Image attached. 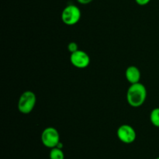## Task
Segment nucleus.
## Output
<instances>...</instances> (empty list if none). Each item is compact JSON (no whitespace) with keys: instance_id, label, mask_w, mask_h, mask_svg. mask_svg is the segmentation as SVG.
Instances as JSON below:
<instances>
[{"instance_id":"obj_6","label":"nucleus","mask_w":159,"mask_h":159,"mask_svg":"<svg viewBox=\"0 0 159 159\" xmlns=\"http://www.w3.org/2000/svg\"><path fill=\"white\" fill-rule=\"evenodd\" d=\"M70 62L78 69H85L89 65L90 57L85 51L79 49L70 55Z\"/></svg>"},{"instance_id":"obj_9","label":"nucleus","mask_w":159,"mask_h":159,"mask_svg":"<svg viewBox=\"0 0 159 159\" xmlns=\"http://www.w3.org/2000/svg\"><path fill=\"white\" fill-rule=\"evenodd\" d=\"M150 121L154 126L159 128V108L152 109L150 113Z\"/></svg>"},{"instance_id":"obj_11","label":"nucleus","mask_w":159,"mask_h":159,"mask_svg":"<svg viewBox=\"0 0 159 159\" xmlns=\"http://www.w3.org/2000/svg\"><path fill=\"white\" fill-rule=\"evenodd\" d=\"M136 3L139 6H146L151 2V0H135Z\"/></svg>"},{"instance_id":"obj_5","label":"nucleus","mask_w":159,"mask_h":159,"mask_svg":"<svg viewBox=\"0 0 159 159\" xmlns=\"http://www.w3.org/2000/svg\"><path fill=\"white\" fill-rule=\"evenodd\" d=\"M116 136L122 143L130 144L136 140L137 132L130 125L123 124L116 130Z\"/></svg>"},{"instance_id":"obj_3","label":"nucleus","mask_w":159,"mask_h":159,"mask_svg":"<svg viewBox=\"0 0 159 159\" xmlns=\"http://www.w3.org/2000/svg\"><path fill=\"white\" fill-rule=\"evenodd\" d=\"M61 20L67 26H74L79 22L82 17V12L77 6L68 5L61 12Z\"/></svg>"},{"instance_id":"obj_12","label":"nucleus","mask_w":159,"mask_h":159,"mask_svg":"<svg viewBox=\"0 0 159 159\" xmlns=\"http://www.w3.org/2000/svg\"><path fill=\"white\" fill-rule=\"evenodd\" d=\"M93 0H77V2L79 3L82 5H87V4H89L93 2Z\"/></svg>"},{"instance_id":"obj_2","label":"nucleus","mask_w":159,"mask_h":159,"mask_svg":"<svg viewBox=\"0 0 159 159\" xmlns=\"http://www.w3.org/2000/svg\"><path fill=\"white\" fill-rule=\"evenodd\" d=\"M37 103V97L32 90H25L22 93L18 100L17 108L20 113L27 115L33 110Z\"/></svg>"},{"instance_id":"obj_13","label":"nucleus","mask_w":159,"mask_h":159,"mask_svg":"<svg viewBox=\"0 0 159 159\" xmlns=\"http://www.w3.org/2000/svg\"><path fill=\"white\" fill-rule=\"evenodd\" d=\"M155 159H159V157H156V158H155Z\"/></svg>"},{"instance_id":"obj_1","label":"nucleus","mask_w":159,"mask_h":159,"mask_svg":"<svg viewBox=\"0 0 159 159\" xmlns=\"http://www.w3.org/2000/svg\"><path fill=\"white\" fill-rule=\"evenodd\" d=\"M147 98V89L141 83L130 84L127 91V101L129 105L139 108L144 104Z\"/></svg>"},{"instance_id":"obj_8","label":"nucleus","mask_w":159,"mask_h":159,"mask_svg":"<svg viewBox=\"0 0 159 159\" xmlns=\"http://www.w3.org/2000/svg\"><path fill=\"white\" fill-rule=\"evenodd\" d=\"M50 159H65V154L61 148H51L49 154Z\"/></svg>"},{"instance_id":"obj_10","label":"nucleus","mask_w":159,"mask_h":159,"mask_svg":"<svg viewBox=\"0 0 159 159\" xmlns=\"http://www.w3.org/2000/svg\"><path fill=\"white\" fill-rule=\"evenodd\" d=\"M68 50L70 51V53H73L75 51H78L79 50V46H78V44L76 42L71 41L70 42L68 45Z\"/></svg>"},{"instance_id":"obj_7","label":"nucleus","mask_w":159,"mask_h":159,"mask_svg":"<svg viewBox=\"0 0 159 159\" xmlns=\"http://www.w3.org/2000/svg\"><path fill=\"white\" fill-rule=\"evenodd\" d=\"M125 77L130 84H137L140 82L141 74L139 68L136 65H130L125 71Z\"/></svg>"},{"instance_id":"obj_4","label":"nucleus","mask_w":159,"mask_h":159,"mask_svg":"<svg viewBox=\"0 0 159 159\" xmlns=\"http://www.w3.org/2000/svg\"><path fill=\"white\" fill-rule=\"evenodd\" d=\"M40 140L43 146L48 148H54L60 143V134L56 128L49 126L42 131Z\"/></svg>"}]
</instances>
